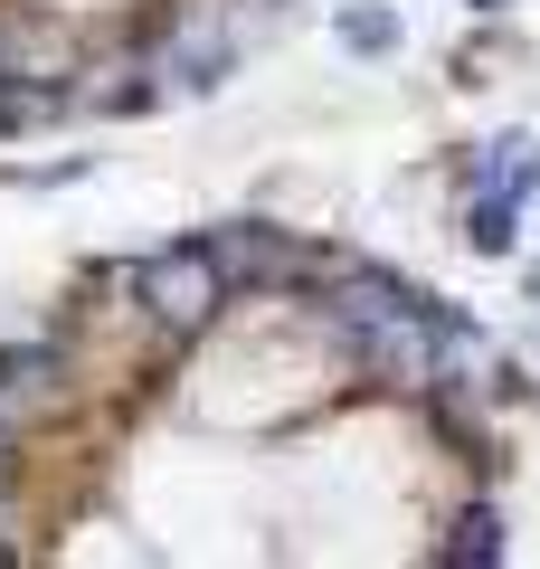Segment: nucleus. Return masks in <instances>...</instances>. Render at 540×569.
Masks as SVG:
<instances>
[{
    "instance_id": "f257e3e1",
    "label": "nucleus",
    "mask_w": 540,
    "mask_h": 569,
    "mask_svg": "<svg viewBox=\"0 0 540 569\" xmlns=\"http://www.w3.org/2000/svg\"><path fill=\"white\" fill-rule=\"evenodd\" d=\"M133 295H142V313H152L161 332H200V323H219L228 276H219V257H209V247H161V257H142Z\"/></svg>"
},
{
    "instance_id": "f03ea898",
    "label": "nucleus",
    "mask_w": 540,
    "mask_h": 569,
    "mask_svg": "<svg viewBox=\"0 0 540 569\" xmlns=\"http://www.w3.org/2000/svg\"><path fill=\"white\" fill-rule=\"evenodd\" d=\"M209 257H219L228 284H238V276H247V284H294L303 266H313L284 228H228V238H209Z\"/></svg>"
},
{
    "instance_id": "7ed1b4c3",
    "label": "nucleus",
    "mask_w": 540,
    "mask_h": 569,
    "mask_svg": "<svg viewBox=\"0 0 540 569\" xmlns=\"http://www.w3.org/2000/svg\"><path fill=\"white\" fill-rule=\"evenodd\" d=\"M502 560V512H456V531H446V569H493Z\"/></svg>"
},
{
    "instance_id": "20e7f679",
    "label": "nucleus",
    "mask_w": 540,
    "mask_h": 569,
    "mask_svg": "<svg viewBox=\"0 0 540 569\" xmlns=\"http://www.w3.org/2000/svg\"><path fill=\"white\" fill-rule=\"evenodd\" d=\"M219 67H228L219 29H180V39H171V58H161V77H171V86H219Z\"/></svg>"
},
{
    "instance_id": "39448f33",
    "label": "nucleus",
    "mask_w": 540,
    "mask_h": 569,
    "mask_svg": "<svg viewBox=\"0 0 540 569\" xmlns=\"http://www.w3.org/2000/svg\"><path fill=\"white\" fill-rule=\"evenodd\" d=\"M464 247L502 257V247H512V200H474V209H464Z\"/></svg>"
},
{
    "instance_id": "423d86ee",
    "label": "nucleus",
    "mask_w": 540,
    "mask_h": 569,
    "mask_svg": "<svg viewBox=\"0 0 540 569\" xmlns=\"http://www.w3.org/2000/svg\"><path fill=\"white\" fill-rule=\"evenodd\" d=\"M0 380H20L29 399H58V351H0Z\"/></svg>"
},
{
    "instance_id": "0eeeda50",
    "label": "nucleus",
    "mask_w": 540,
    "mask_h": 569,
    "mask_svg": "<svg viewBox=\"0 0 540 569\" xmlns=\"http://www.w3.org/2000/svg\"><path fill=\"white\" fill-rule=\"evenodd\" d=\"M341 39H351V48H370V58H380V48L399 39V29H389V10H341Z\"/></svg>"
},
{
    "instance_id": "6e6552de",
    "label": "nucleus",
    "mask_w": 540,
    "mask_h": 569,
    "mask_svg": "<svg viewBox=\"0 0 540 569\" xmlns=\"http://www.w3.org/2000/svg\"><path fill=\"white\" fill-rule=\"evenodd\" d=\"M10 475H20V437H10V418H0V493H10Z\"/></svg>"
}]
</instances>
